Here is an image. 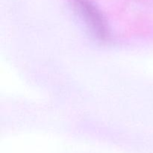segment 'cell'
Listing matches in <instances>:
<instances>
[{
	"label": "cell",
	"mask_w": 153,
	"mask_h": 153,
	"mask_svg": "<svg viewBox=\"0 0 153 153\" xmlns=\"http://www.w3.org/2000/svg\"><path fill=\"white\" fill-rule=\"evenodd\" d=\"M72 6L85 23L100 37L105 35V21L98 7L91 0H70Z\"/></svg>",
	"instance_id": "1"
}]
</instances>
